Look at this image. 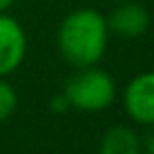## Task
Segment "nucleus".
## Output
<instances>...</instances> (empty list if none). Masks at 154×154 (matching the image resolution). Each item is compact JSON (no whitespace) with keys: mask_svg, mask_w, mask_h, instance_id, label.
Returning a JSON list of instances; mask_svg holds the SVG:
<instances>
[{"mask_svg":"<svg viewBox=\"0 0 154 154\" xmlns=\"http://www.w3.org/2000/svg\"><path fill=\"white\" fill-rule=\"evenodd\" d=\"M63 93L74 110L101 112L114 103L116 82L106 70L89 66V68H78V72L66 82Z\"/></svg>","mask_w":154,"mask_h":154,"instance_id":"obj_2","label":"nucleus"},{"mask_svg":"<svg viewBox=\"0 0 154 154\" xmlns=\"http://www.w3.org/2000/svg\"><path fill=\"white\" fill-rule=\"evenodd\" d=\"M108 28L122 38H137L148 32L150 15H148L146 7H141L139 2L120 0V5L108 17Z\"/></svg>","mask_w":154,"mask_h":154,"instance_id":"obj_5","label":"nucleus"},{"mask_svg":"<svg viewBox=\"0 0 154 154\" xmlns=\"http://www.w3.org/2000/svg\"><path fill=\"white\" fill-rule=\"evenodd\" d=\"M97 154H141L139 135L129 127H112L103 133Z\"/></svg>","mask_w":154,"mask_h":154,"instance_id":"obj_6","label":"nucleus"},{"mask_svg":"<svg viewBox=\"0 0 154 154\" xmlns=\"http://www.w3.org/2000/svg\"><path fill=\"white\" fill-rule=\"evenodd\" d=\"M146 154H154V125H152V129L146 137Z\"/></svg>","mask_w":154,"mask_h":154,"instance_id":"obj_9","label":"nucleus"},{"mask_svg":"<svg viewBox=\"0 0 154 154\" xmlns=\"http://www.w3.org/2000/svg\"><path fill=\"white\" fill-rule=\"evenodd\" d=\"M116 2H120V0H116Z\"/></svg>","mask_w":154,"mask_h":154,"instance_id":"obj_11","label":"nucleus"},{"mask_svg":"<svg viewBox=\"0 0 154 154\" xmlns=\"http://www.w3.org/2000/svg\"><path fill=\"white\" fill-rule=\"evenodd\" d=\"M125 110L131 120L152 127L154 125V72H141L125 89Z\"/></svg>","mask_w":154,"mask_h":154,"instance_id":"obj_4","label":"nucleus"},{"mask_svg":"<svg viewBox=\"0 0 154 154\" xmlns=\"http://www.w3.org/2000/svg\"><path fill=\"white\" fill-rule=\"evenodd\" d=\"M15 110H17V93L7 78L0 76V122L9 120Z\"/></svg>","mask_w":154,"mask_h":154,"instance_id":"obj_7","label":"nucleus"},{"mask_svg":"<svg viewBox=\"0 0 154 154\" xmlns=\"http://www.w3.org/2000/svg\"><path fill=\"white\" fill-rule=\"evenodd\" d=\"M28 38L21 23L9 13H0V76L7 78L26 59Z\"/></svg>","mask_w":154,"mask_h":154,"instance_id":"obj_3","label":"nucleus"},{"mask_svg":"<svg viewBox=\"0 0 154 154\" xmlns=\"http://www.w3.org/2000/svg\"><path fill=\"white\" fill-rule=\"evenodd\" d=\"M70 108H72V106H70V101H68V97H66L63 91L51 99V110H53V112H59V114H61V112H68Z\"/></svg>","mask_w":154,"mask_h":154,"instance_id":"obj_8","label":"nucleus"},{"mask_svg":"<svg viewBox=\"0 0 154 154\" xmlns=\"http://www.w3.org/2000/svg\"><path fill=\"white\" fill-rule=\"evenodd\" d=\"M13 2H15V0H0V13H7Z\"/></svg>","mask_w":154,"mask_h":154,"instance_id":"obj_10","label":"nucleus"},{"mask_svg":"<svg viewBox=\"0 0 154 154\" xmlns=\"http://www.w3.org/2000/svg\"><path fill=\"white\" fill-rule=\"evenodd\" d=\"M108 19L95 9L68 13L57 30V45L63 59L74 68L97 66L108 49Z\"/></svg>","mask_w":154,"mask_h":154,"instance_id":"obj_1","label":"nucleus"}]
</instances>
